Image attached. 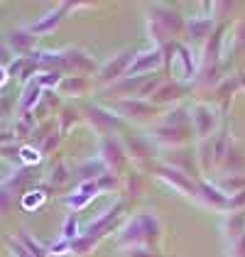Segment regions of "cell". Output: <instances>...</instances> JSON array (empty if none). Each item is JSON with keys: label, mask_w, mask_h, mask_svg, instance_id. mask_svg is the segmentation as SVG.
I'll return each instance as SVG.
<instances>
[{"label": "cell", "mask_w": 245, "mask_h": 257, "mask_svg": "<svg viewBox=\"0 0 245 257\" xmlns=\"http://www.w3.org/2000/svg\"><path fill=\"white\" fill-rule=\"evenodd\" d=\"M74 230H76V220H74V218H69V220H66V225H64V235L71 237L74 235Z\"/></svg>", "instance_id": "5b68a950"}, {"label": "cell", "mask_w": 245, "mask_h": 257, "mask_svg": "<svg viewBox=\"0 0 245 257\" xmlns=\"http://www.w3.org/2000/svg\"><path fill=\"white\" fill-rule=\"evenodd\" d=\"M59 18H61L59 10H57V13H49L42 22H35V25L30 27V32H52V30L59 25Z\"/></svg>", "instance_id": "6da1fadb"}, {"label": "cell", "mask_w": 245, "mask_h": 257, "mask_svg": "<svg viewBox=\"0 0 245 257\" xmlns=\"http://www.w3.org/2000/svg\"><path fill=\"white\" fill-rule=\"evenodd\" d=\"M22 240H25V245L30 247V255H32V257H44V250H42V247L35 242V240H32V237L22 235Z\"/></svg>", "instance_id": "7a4b0ae2"}, {"label": "cell", "mask_w": 245, "mask_h": 257, "mask_svg": "<svg viewBox=\"0 0 245 257\" xmlns=\"http://www.w3.org/2000/svg\"><path fill=\"white\" fill-rule=\"evenodd\" d=\"M37 98V86H32L30 91H27V98L22 100V108H27V105H32V100Z\"/></svg>", "instance_id": "3957f363"}, {"label": "cell", "mask_w": 245, "mask_h": 257, "mask_svg": "<svg viewBox=\"0 0 245 257\" xmlns=\"http://www.w3.org/2000/svg\"><path fill=\"white\" fill-rule=\"evenodd\" d=\"M10 250H13V255L15 257H32L25 247H20V245H15V242H10Z\"/></svg>", "instance_id": "277c9868"}]
</instances>
